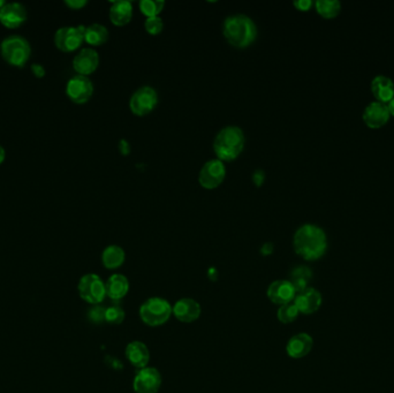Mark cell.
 <instances>
[{
	"label": "cell",
	"instance_id": "cell-22",
	"mask_svg": "<svg viewBox=\"0 0 394 393\" xmlns=\"http://www.w3.org/2000/svg\"><path fill=\"white\" fill-rule=\"evenodd\" d=\"M105 289H106V296L111 300H120L127 296L129 282L124 275L115 274L107 279V282H105Z\"/></svg>",
	"mask_w": 394,
	"mask_h": 393
},
{
	"label": "cell",
	"instance_id": "cell-12",
	"mask_svg": "<svg viewBox=\"0 0 394 393\" xmlns=\"http://www.w3.org/2000/svg\"><path fill=\"white\" fill-rule=\"evenodd\" d=\"M72 65L77 75L89 77L100 66V55L93 48H83L73 58Z\"/></svg>",
	"mask_w": 394,
	"mask_h": 393
},
{
	"label": "cell",
	"instance_id": "cell-5",
	"mask_svg": "<svg viewBox=\"0 0 394 393\" xmlns=\"http://www.w3.org/2000/svg\"><path fill=\"white\" fill-rule=\"evenodd\" d=\"M172 315V306L162 298H150L140 307V317L149 327H160Z\"/></svg>",
	"mask_w": 394,
	"mask_h": 393
},
{
	"label": "cell",
	"instance_id": "cell-30",
	"mask_svg": "<svg viewBox=\"0 0 394 393\" xmlns=\"http://www.w3.org/2000/svg\"><path fill=\"white\" fill-rule=\"evenodd\" d=\"M144 29L149 35H159L164 29V22H162V18H159V17L147 18L144 21Z\"/></svg>",
	"mask_w": 394,
	"mask_h": 393
},
{
	"label": "cell",
	"instance_id": "cell-16",
	"mask_svg": "<svg viewBox=\"0 0 394 393\" xmlns=\"http://www.w3.org/2000/svg\"><path fill=\"white\" fill-rule=\"evenodd\" d=\"M294 305L297 306L300 314L303 315H311L316 313L321 308L323 303V298L321 293L317 289L312 287H308L302 292L297 293L295 299H294Z\"/></svg>",
	"mask_w": 394,
	"mask_h": 393
},
{
	"label": "cell",
	"instance_id": "cell-2",
	"mask_svg": "<svg viewBox=\"0 0 394 393\" xmlns=\"http://www.w3.org/2000/svg\"><path fill=\"white\" fill-rule=\"evenodd\" d=\"M223 35L228 44L236 49H245L257 39V27L247 15H231L225 19Z\"/></svg>",
	"mask_w": 394,
	"mask_h": 393
},
{
	"label": "cell",
	"instance_id": "cell-11",
	"mask_svg": "<svg viewBox=\"0 0 394 393\" xmlns=\"http://www.w3.org/2000/svg\"><path fill=\"white\" fill-rule=\"evenodd\" d=\"M160 386H162V375L157 369L152 367L140 369L133 381V389L135 393H157Z\"/></svg>",
	"mask_w": 394,
	"mask_h": 393
},
{
	"label": "cell",
	"instance_id": "cell-33",
	"mask_svg": "<svg viewBox=\"0 0 394 393\" xmlns=\"http://www.w3.org/2000/svg\"><path fill=\"white\" fill-rule=\"evenodd\" d=\"M88 4L86 0H65V5L71 10H81Z\"/></svg>",
	"mask_w": 394,
	"mask_h": 393
},
{
	"label": "cell",
	"instance_id": "cell-35",
	"mask_svg": "<svg viewBox=\"0 0 394 393\" xmlns=\"http://www.w3.org/2000/svg\"><path fill=\"white\" fill-rule=\"evenodd\" d=\"M5 158H6V151L3 149V146L0 144V165L5 162Z\"/></svg>",
	"mask_w": 394,
	"mask_h": 393
},
{
	"label": "cell",
	"instance_id": "cell-21",
	"mask_svg": "<svg viewBox=\"0 0 394 393\" xmlns=\"http://www.w3.org/2000/svg\"><path fill=\"white\" fill-rule=\"evenodd\" d=\"M133 18V6L131 1L118 0L110 8V20L117 27H124Z\"/></svg>",
	"mask_w": 394,
	"mask_h": 393
},
{
	"label": "cell",
	"instance_id": "cell-36",
	"mask_svg": "<svg viewBox=\"0 0 394 393\" xmlns=\"http://www.w3.org/2000/svg\"><path fill=\"white\" fill-rule=\"evenodd\" d=\"M387 108H388V111H390V115L394 117V97L391 99L388 103H387Z\"/></svg>",
	"mask_w": 394,
	"mask_h": 393
},
{
	"label": "cell",
	"instance_id": "cell-14",
	"mask_svg": "<svg viewBox=\"0 0 394 393\" xmlns=\"http://www.w3.org/2000/svg\"><path fill=\"white\" fill-rule=\"evenodd\" d=\"M362 118L369 128L378 129L386 125L390 120L391 115L387 104L375 101L366 105L363 111Z\"/></svg>",
	"mask_w": 394,
	"mask_h": 393
},
{
	"label": "cell",
	"instance_id": "cell-7",
	"mask_svg": "<svg viewBox=\"0 0 394 393\" xmlns=\"http://www.w3.org/2000/svg\"><path fill=\"white\" fill-rule=\"evenodd\" d=\"M77 291H79V298L90 305H98V303H103V300L106 296L105 282L102 280L100 276L95 275V274L83 276L82 278L79 279Z\"/></svg>",
	"mask_w": 394,
	"mask_h": 393
},
{
	"label": "cell",
	"instance_id": "cell-4",
	"mask_svg": "<svg viewBox=\"0 0 394 393\" xmlns=\"http://www.w3.org/2000/svg\"><path fill=\"white\" fill-rule=\"evenodd\" d=\"M0 55L8 65L21 68L30 59V43L24 36H7L0 43Z\"/></svg>",
	"mask_w": 394,
	"mask_h": 393
},
{
	"label": "cell",
	"instance_id": "cell-25",
	"mask_svg": "<svg viewBox=\"0 0 394 393\" xmlns=\"http://www.w3.org/2000/svg\"><path fill=\"white\" fill-rule=\"evenodd\" d=\"M315 8L321 18L335 19L341 12V3L338 0H317L315 3Z\"/></svg>",
	"mask_w": 394,
	"mask_h": 393
},
{
	"label": "cell",
	"instance_id": "cell-37",
	"mask_svg": "<svg viewBox=\"0 0 394 393\" xmlns=\"http://www.w3.org/2000/svg\"><path fill=\"white\" fill-rule=\"evenodd\" d=\"M5 5H6V1H5V0H0V10H1Z\"/></svg>",
	"mask_w": 394,
	"mask_h": 393
},
{
	"label": "cell",
	"instance_id": "cell-31",
	"mask_svg": "<svg viewBox=\"0 0 394 393\" xmlns=\"http://www.w3.org/2000/svg\"><path fill=\"white\" fill-rule=\"evenodd\" d=\"M89 318L93 322H100V320H105V309L104 308H100V307H96V308H93V309L89 311Z\"/></svg>",
	"mask_w": 394,
	"mask_h": 393
},
{
	"label": "cell",
	"instance_id": "cell-28",
	"mask_svg": "<svg viewBox=\"0 0 394 393\" xmlns=\"http://www.w3.org/2000/svg\"><path fill=\"white\" fill-rule=\"evenodd\" d=\"M165 3L162 0H142L140 3V11L147 17V18H152V17H158L164 10Z\"/></svg>",
	"mask_w": 394,
	"mask_h": 393
},
{
	"label": "cell",
	"instance_id": "cell-1",
	"mask_svg": "<svg viewBox=\"0 0 394 393\" xmlns=\"http://www.w3.org/2000/svg\"><path fill=\"white\" fill-rule=\"evenodd\" d=\"M294 251L306 261H316L324 256L328 249V238L321 227L304 224L293 237Z\"/></svg>",
	"mask_w": 394,
	"mask_h": 393
},
{
	"label": "cell",
	"instance_id": "cell-13",
	"mask_svg": "<svg viewBox=\"0 0 394 393\" xmlns=\"http://www.w3.org/2000/svg\"><path fill=\"white\" fill-rule=\"evenodd\" d=\"M27 8L21 3H6L0 10V23L8 29H17L27 21Z\"/></svg>",
	"mask_w": 394,
	"mask_h": 393
},
{
	"label": "cell",
	"instance_id": "cell-9",
	"mask_svg": "<svg viewBox=\"0 0 394 393\" xmlns=\"http://www.w3.org/2000/svg\"><path fill=\"white\" fill-rule=\"evenodd\" d=\"M226 178V167H225L224 162L214 158V160H207L204 164L198 173V182L200 187L204 189L211 191L219 187L223 181Z\"/></svg>",
	"mask_w": 394,
	"mask_h": 393
},
{
	"label": "cell",
	"instance_id": "cell-20",
	"mask_svg": "<svg viewBox=\"0 0 394 393\" xmlns=\"http://www.w3.org/2000/svg\"><path fill=\"white\" fill-rule=\"evenodd\" d=\"M371 91L377 102L387 104L394 97L393 81L385 75H377L371 81Z\"/></svg>",
	"mask_w": 394,
	"mask_h": 393
},
{
	"label": "cell",
	"instance_id": "cell-18",
	"mask_svg": "<svg viewBox=\"0 0 394 393\" xmlns=\"http://www.w3.org/2000/svg\"><path fill=\"white\" fill-rule=\"evenodd\" d=\"M314 347V341L310 334H294L290 341H287L286 353L290 358H302L307 356Z\"/></svg>",
	"mask_w": 394,
	"mask_h": 393
},
{
	"label": "cell",
	"instance_id": "cell-23",
	"mask_svg": "<svg viewBox=\"0 0 394 393\" xmlns=\"http://www.w3.org/2000/svg\"><path fill=\"white\" fill-rule=\"evenodd\" d=\"M124 260H126L124 251L117 245L107 246L102 253V263L109 270L120 268L121 265H124Z\"/></svg>",
	"mask_w": 394,
	"mask_h": 393
},
{
	"label": "cell",
	"instance_id": "cell-15",
	"mask_svg": "<svg viewBox=\"0 0 394 393\" xmlns=\"http://www.w3.org/2000/svg\"><path fill=\"white\" fill-rule=\"evenodd\" d=\"M266 294L271 303L283 306L293 303L297 293L290 280H274L270 284Z\"/></svg>",
	"mask_w": 394,
	"mask_h": 393
},
{
	"label": "cell",
	"instance_id": "cell-10",
	"mask_svg": "<svg viewBox=\"0 0 394 393\" xmlns=\"http://www.w3.org/2000/svg\"><path fill=\"white\" fill-rule=\"evenodd\" d=\"M66 95L75 104H86L93 95V84L89 77L74 75L66 84Z\"/></svg>",
	"mask_w": 394,
	"mask_h": 393
},
{
	"label": "cell",
	"instance_id": "cell-32",
	"mask_svg": "<svg viewBox=\"0 0 394 393\" xmlns=\"http://www.w3.org/2000/svg\"><path fill=\"white\" fill-rule=\"evenodd\" d=\"M293 5L297 11L307 12L310 10L314 3L311 0H297L294 1Z\"/></svg>",
	"mask_w": 394,
	"mask_h": 393
},
{
	"label": "cell",
	"instance_id": "cell-27",
	"mask_svg": "<svg viewBox=\"0 0 394 393\" xmlns=\"http://www.w3.org/2000/svg\"><path fill=\"white\" fill-rule=\"evenodd\" d=\"M299 315H300V311L294 305V303L280 306L279 309L276 311V318L283 324L293 323L294 320H297Z\"/></svg>",
	"mask_w": 394,
	"mask_h": 393
},
{
	"label": "cell",
	"instance_id": "cell-29",
	"mask_svg": "<svg viewBox=\"0 0 394 393\" xmlns=\"http://www.w3.org/2000/svg\"><path fill=\"white\" fill-rule=\"evenodd\" d=\"M124 311L121 307L112 306L105 309V320L110 324H120L124 320Z\"/></svg>",
	"mask_w": 394,
	"mask_h": 393
},
{
	"label": "cell",
	"instance_id": "cell-24",
	"mask_svg": "<svg viewBox=\"0 0 394 393\" xmlns=\"http://www.w3.org/2000/svg\"><path fill=\"white\" fill-rule=\"evenodd\" d=\"M109 30L100 23H93L86 27L84 30V42L90 46H100L105 44L109 39Z\"/></svg>",
	"mask_w": 394,
	"mask_h": 393
},
{
	"label": "cell",
	"instance_id": "cell-17",
	"mask_svg": "<svg viewBox=\"0 0 394 393\" xmlns=\"http://www.w3.org/2000/svg\"><path fill=\"white\" fill-rule=\"evenodd\" d=\"M200 303L190 298H182L178 300L172 307V314L176 320L183 323H191L198 320L200 316Z\"/></svg>",
	"mask_w": 394,
	"mask_h": 393
},
{
	"label": "cell",
	"instance_id": "cell-19",
	"mask_svg": "<svg viewBox=\"0 0 394 393\" xmlns=\"http://www.w3.org/2000/svg\"><path fill=\"white\" fill-rule=\"evenodd\" d=\"M126 358L133 367L143 369L148 367L150 361V352L147 345L142 341H131L126 347Z\"/></svg>",
	"mask_w": 394,
	"mask_h": 393
},
{
	"label": "cell",
	"instance_id": "cell-6",
	"mask_svg": "<svg viewBox=\"0 0 394 393\" xmlns=\"http://www.w3.org/2000/svg\"><path fill=\"white\" fill-rule=\"evenodd\" d=\"M158 105V94L150 86L138 88L129 99V110L138 117L150 115Z\"/></svg>",
	"mask_w": 394,
	"mask_h": 393
},
{
	"label": "cell",
	"instance_id": "cell-34",
	"mask_svg": "<svg viewBox=\"0 0 394 393\" xmlns=\"http://www.w3.org/2000/svg\"><path fill=\"white\" fill-rule=\"evenodd\" d=\"M31 72L34 73L35 77H43L45 75V68L41 66V64L31 65Z\"/></svg>",
	"mask_w": 394,
	"mask_h": 393
},
{
	"label": "cell",
	"instance_id": "cell-26",
	"mask_svg": "<svg viewBox=\"0 0 394 393\" xmlns=\"http://www.w3.org/2000/svg\"><path fill=\"white\" fill-rule=\"evenodd\" d=\"M311 277H312V274H311L310 269L307 267H299V268L294 269L292 272L290 282H292L297 293H300L308 289V284L310 282Z\"/></svg>",
	"mask_w": 394,
	"mask_h": 393
},
{
	"label": "cell",
	"instance_id": "cell-3",
	"mask_svg": "<svg viewBox=\"0 0 394 393\" xmlns=\"http://www.w3.org/2000/svg\"><path fill=\"white\" fill-rule=\"evenodd\" d=\"M245 142V133L240 127L226 126L214 137V155L221 162H232L241 155Z\"/></svg>",
	"mask_w": 394,
	"mask_h": 393
},
{
	"label": "cell",
	"instance_id": "cell-8",
	"mask_svg": "<svg viewBox=\"0 0 394 393\" xmlns=\"http://www.w3.org/2000/svg\"><path fill=\"white\" fill-rule=\"evenodd\" d=\"M84 26H65L55 34V44L62 52H73L84 43Z\"/></svg>",
	"mask_w": 394,
	"mask_h": 393
}]
</instances>
